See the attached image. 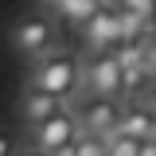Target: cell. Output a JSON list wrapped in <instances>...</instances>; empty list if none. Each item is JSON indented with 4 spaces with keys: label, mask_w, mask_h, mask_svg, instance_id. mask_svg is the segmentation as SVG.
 <instances>
[{
    "label": "cell",
    "mask_w": 156,
    "mask_h": 156,
    "mask_svg": "<svg viewBox=\"0 0 156 156\" xmlns=\"http://www.w3.org/2000/svg\"><path fill=\"white\" fill-rule=\"evenodd\" d=\"M0 156H12V136L0 133Z\"/></svg>",
    "instance_id": "5bb4252c"
},
{
    "label": "cell",
    "mask_w": 156,
    "mask_h": 156,
    "mask_svg": "<svg viewBox=\"0 0 156 156\" xmlns=\"http://www.w3.org/2000/svg\"><path fill=\"white\" fill-rule=\"evenodd\" d=\"M152 140H156V113H152Z\"/></svg>",
    "instance_id": "9a60e30c"
},
{
    "label": "cell",
    "mask_w": 156,
    "mask_h": 156,
    "mask_svg": "<svg viewBox=\"0 0 156 156\" xmlns=\"http://www.w3.org/2000/svg\"><path fill=\"white\" fill-rule=\"evenodd\" d=\"M86 86L94 90V94H105L113 98L121 90V66H117L113 51H98L90 62H86Z\"/></svg>",
    "instance_id": "8992f818"
},
{
    "label": "cell",
    "mask_w": 156,
    "mask_h": 156,
    "mask_svg": "<svg viewBox=\"0 0 156 156\" xmlns=\"http://www.w3.org/2000/svg\"><path fill=\"white\" fill-rule=\"evenodd\" d=\"M117 133L133 136V140H148V136H152V113H148V109H121Z\"/></svg>",
    "instance_id": "ba28073f"
},
{
    "label": "cell",
    "mask_w": 156,
    "mask_h": 156,
    "mask_svg": "<svg viewBox=\"0 0 156 156\" xmlns=\"http://www.w3.org/2000/svg\"><path fill=\"white\" fill-rule=\"evenodd\" d=\"M43 4H51V8H55V4H58V0H43Z\"/></svg>",
    "instance_id": "2e32d148"
},
{
    "label": "cell",
    "mask_w": 156,
    "mask_h": 156,
    "mask_svg": "<svg viewBox=\"0 0 156 156\" xmlns=\"http://www.w3.org/2000/svg\"><path fill=\"white\" fill-rule=\"evenodd\" d=\"M144 82H148V66H144V62H136V66H121V90H133V94H136Z\"/></svg>",
    "instance_id": "30bf717a"
},
{
    "label": "cell",
    "mask_w": 156,
    "mask_h": 156,
    "mask_svg": "<svg viewBox=\"0 0 156 156\" xmlns=\"http://www.w3.org/2000/svg\"><path fill=\"white\" fill-rule=\"evenodd\" d=\"M78 140V121L74 113H51L47 121H39L35 125V148L39 152H51V148H62V144H70Z\"/></svg>",
    "instance_id": "5b68a950"
},
{
    "label": "cell",
    "mask_w": 156,
    "mask_h": 156,
    "mask_svg": "<svg viewBox=\"0 0 156 156\" xmlns=\"http://www.w3.org/2000/svg\"><path fill=\"white\" fill-rule=\"evenodd\" d=\"M12 47H16L20 55H43V51H51L55 47V23L43 16H31V20H20L16 27H12Z\"/></svg>",
    "instance_id": "277c9868"
},
{
    "label": "cell",
    "mask_w": 156,
    "mask_h": 156,
    "mask_svg": "<svg viewBox=\"0 0 156 156\" xmlns=\"http://www.w3.org/2000/svg\"><path fill=\"white\" fill-rule=\"evenodd\" d=\"M98 8H101L98 0H58V4H55V12H58L62 20H70V23H82V20H90Z\"/></svg>",
    "instance_id": "9c48e42d"
},
{
    "label": "cell",
    "mask_w": 156,
    "mask_h": 156,
    "mask_svg": "<svg viewBox=\"0 0 156 156\" xmlns=\"http://www.w3.org/2000/svg\"><path fill=\"white\" fill-rule=\"evenodd\" d=\"M136 144H140V140L113 133V136H105V156H136Z\"/></svg>",
    "instance_id": "8fae6325"
},
{
    "label": "cell",
    "mask_w": 156,
    "mask_h": 156,
    "mask_svg": "<svg viewBox=\"0 0 156 156\" xmlns=\"http://www.w3.org/2000/svg\"><path fill=\"white\" fill-rule=\"evenodd\" d=\"M117 117H121V105H117V98H105V94H90L82 101V109H78V125L86 129V136H98V140H105V136L117 133Z\"/></svg>",
    "instance_id": "3957f363"
},
{
    "label": "cell",
    "mask_w": 156,
    "mask_h": 156,
    "mask_svg": "<svg viewBox=\"0 0 156 156\" xmlns=\"http://www.w3.org/2000/svg\"><path fill=\"white\" fill-rule=\"evenodd\" d=\"M58 109H62V101H58V98H51V94H43V90H35V86H31V90L23 94V101H20V113L27 117L31 125L47 121V117L58 113Z\"/></svg>",
    "instance_id": "52a82bcc"
},
{
    "label": "cell",
    "mask_w": 156,
    "mask_h": 156,
    "mask_svg": "<svg viewBox=\"0 0 156 156\" xmlns=\"http://www.w3.org/2000/svg\"><path fill=\"white\" fill-rule=\"evenodd\" d=\"M98 4H113V0H98Z\"/></svg>",
    "instance_id": "e0dca14e"
},
{
    "label": "cell",
    "mask_w": 156,
    "mask_h": 156,
    "mask_svg": "<svg viewBox=\"0 0 156 156\" xmlns=\"http://www.w3.org/2000/svg\"><path fill=\"white\" fill-rule=\"evenodd\" d=\"M117 8H125L140 20H156V0H117Z\"/></svg>",
    "instance_id": "7c38bea8"
},
{
    "label": "cell",
    "mask_w": 156,
    "mask_h": 156,
    "mask_svg": "<svg viewBox=\"0 0 156 156\" xmlns=\"http://www.w3.org/2000/svg\"><path fill=\"white\" fill-rule=\"evenodd\" d=\"M78 78H82V66H78V58L70 51H43V62L35 66V90L51 98H70L78 90Z\"/></svg>",
    "instance_id": "6da1fadb"
},
{
    "label": "cell",
    "mask_w": 156,
    "mask_h": 156,
    "mask_svg": "<svg viewBox=\"0 0 156 156\" xmlns=\"http://www.w3.org/2000/svg\"><path fill=\"white\" fill-rule=\"evenodd\" d=\"M136 156H156V140H152V136H148V140H140V144H136Z\"/></svg>",
    "instance_id": "4fadbf2b"
},
{
    "label": "cell",
    "mask_w": 156,
    "mask_h": 156,
    "mask_svg": "<svg viewBox=\"0 0 156 156\" xmlns=\"http://www.w3.org/2000/svg\"><path fill=\"white\" fill-rule=\"evenodd\" d=\"M78 31H82V43L94 55L98 51H113L121 43V12H117V4H101L90 20L78 23Z\"/></svg>",
    "instance_id": "7a4b0ae2"
}]
</instances>
